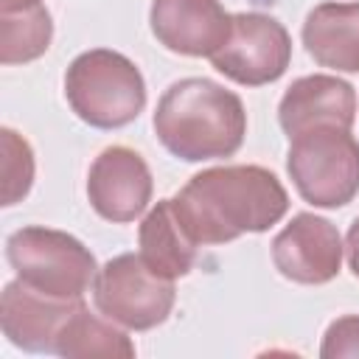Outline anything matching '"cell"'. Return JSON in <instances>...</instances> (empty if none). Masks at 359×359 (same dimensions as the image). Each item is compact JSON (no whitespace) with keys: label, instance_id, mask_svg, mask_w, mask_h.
<instances>
[{"label":"cell","instance_id":"1","mask_svg":"<svg viewBox=\"0 0 359 359\" xmlns=\"http://www.w3.org/2000/svg\"><path fill=\"white\" fill-rule=\"evenodd\" d=\"M196 244H227L264 233L289 210V194L264 165H216L194 174L171 199Z\"/></svg>","mask_w":359,"mask_h":359},{"label":"cell","instance_id":"2","mask_svg":"<svg viewBox=\"0 0 359 359\" xmlns=\"http://www.w3.org/2000/svg\"><path fill=\"white\" fill-rule=\"evenodd\" d=\"M160 143L185 163L233 157L247 135V112L233 90L210 79L174 81L154 109Z\"/></svg>","mask_w":359,"mask_h":359},{"label":"cell","instance_id":"3","mask_svg":"<svg viewBox=\"0 0 359 359\" xmlns=\"http://www.w3.org/2000/svg\"><path fill=\"white\" fill-rule=\"evenodd\" d=\"M70 109L95 129H121L146 107V81L132 59L109 48L79 53L65 73Z\"/></svg>","mask_w":359,"mask_h":359},{"label":"cell","instance_id":"4","mask_svg":"<svg viewBox=\"0 0 359 359\" xmlns=\"http://www.w3.org/2000/svg\"><path fill=\"white\" fill-rule=\"evenodd\" d=\"M6 258L25 286L62 300H81L98 275L95 255L76 236L39 224L14 230Z\"/></svg>","mask_w":359,"mask_h":359},{"label":"cell","instance_id":"5","mask_svg":"<svg viewBox=\"0 0 359 359\" xmlns=\"http://www.w3.org/2000/svg\"><path fill=\"white\" fill-rule=\"evenodd\" d=\"M286 171L309 205L342 208L359 194V143L351 129H309L292 137Z\"/></svg>","mask_w":359,"mask_h":359},{"label":"cell","instance_id":"6","mask_svg":"<svg viewBox=\"0 0 359 359\" xmlns=\"http://www.w3.org/2000/svg\"><path fill=\"white\" fill-rule=\"evenodd\" d=\"M93 300L107 320L129 331H149L168 320L174 309V280L151 272L140 255L123 252L98 269Z\"/></svg>","mask_w":359,"mask_h":359},{"label":"cell","instance_id":"7","mask_svg":"<svg viewBox=\"0 0 359 359\" xmlns=\"http://www.w3.org/2000/svg\"><path fill=\"white\" fill-rule=\"evenodd\" d=\"M213 67L236 84L261 87L278 81L292 62V36L269 14H233L227 42L210 56Z\"/></svg>","mask_w":359,"mask_h":359},{"label":"cell","instance_id":"8","mask_svg":"<svg viewBox=\"0 0 359 359\" xmlns=\"http://www.w3.org/2000/svg\"><path fill=\"white\" fill-rule=\"evenodd\" d=\"M342 238L339 230L314 213H297L272 241L275 269L306 286L328 283L342 269Z\"/></svg>","mask_w":359,"mask_h":359},{"label":"cell","instance_id":"9","mask_svg":"<svg viewBox=\"0 0 359 359\" xmlns=\"http://www.w3.org/2000/svg\"><path fill=\"white\" fill-rule=\"evenodd\" d=\"M151 171L146 160L126 146L104 149L87 174V199L93 210L115 224L137 219L151 202Z\"/></svg>","mask_w":359,"mask_h":359},{"label":"cell","instance_id":"10","mask_svg":"<svg viewBox=\"0 0 359 359\" xmlns=\"http://www.w3.org/2000/svg\"><path fill=\"white\" fill-rule=\"evenodd\" d=\"M151 34L182 56H213L230 36L233 14L219 0H151Z\"/></svg>","mask_w":359,"mask_h":359},{"label":"cell","instance_id":"11","mask_svg":"<svg viewBox=\"0 0 359 359\" xmlns=\"http://www.w3.org/2000/svg\"><path fill=\"white\" fill-rule=\"evenodd\" d=\"M84 306L81 300H62L25 286L20 278L6 283L0 297V325L11 345L31 353H53L56 337L73 311Z\"/></svg>","mask_w":359,"mask_h":359},{"label":"cell","instance_id":"12","mask_svg":"<svg viewBox=\"0 0 359 359\" xmlns=\"http://www.w3.org/2000/svg\"><path fill=\"white\" fill-rule=\"evenodd\" d=\"M278 121L289 140L317 126L351 129L356 121V93L348 81L328 73L303 76L283 93Z\"/></svg>","mask_w":359,"mask_h":359},{"label":"cell","instance_id":"13","mask_svg":"<svg viewBox=\"0 0 359 359\" xmlns=\"http://www.w3.org/2000/svg\"><path fill=\"white\" fill-rule=\"evenodd\" d=\"M303 45L320 67L359 73V3H320L303 22Z\"/></svg>","mask_w":359,"mask_h":359},{"label":"cell","instance_id":"14","mask_svg":"<svg viewBox=\"0 0 359 359\" xmlns=\"http://www.w3.org/2000/svg\"><path fill=\"white\" fill-rule=\"evenodd\" d=\"M137 241H140L137 255L160 278L174 280L194 269L199 244L182 227L171 199H160L146 213V219L140 222V230H137Z\"/></svg>","mask_w":359,"mask_h":359},{"label":"cell","instance_id":"15","mask_svg":"<svg viewBox=\"0 0 359 359\" xmlns=\"http://www.w3.org/2000/svg\"><path fill=\"white\" fill-rule=\"evenodd\" d=\"M53 353L70 356V359H87V356L132 359L135 356V342L126 337V331L115 328L112 320H101V317L90 314L87 306H81L62 325Z\"/></svg>","mask_w":359,"mask_h":359},{"label":"cell","instance_id":"16","mask_svg":"<svg viewBox=\"0 0 359 359\" xmlns=\"http://www.w3.org/2000/svg\"><path fill=\"white\" fill-rule=\"evenodd\" d=\"M53 39L50 11L39 3L25 11L0 14V62L25 65L39 59Z\"/></svg>","mask_w":359,"mask_h":359},{"label":"cell","instance_id":"17","mask_svg":"<svg viewBox=\"0 0 359 359\" xmlns=\"http://www.w3.org/2000/svg\"><path fill=\"white\" fill-rule=\"evenodd\" d=\"M0 151H3V205L11 208L31 191L34 151L31 143L8 126L0 132Z\"/></svg>","mask_w":359,"mask_h":359},{"label":"cell","instance_id":"18","mask_svg":"<svg viewBox=\"0 0 359 359\" xmlns=\"http://www.w3.org/2000/svg\"><path fill=\"white\" fill-rule=\"evenodd\" d=\"M320 356L323 359L359 356V314H345L325 328Z\"/></svg>","mask_w":359,"mask_h":359},{"label":"cell","instance_id":"19","mask_svg":"<svg viewBox=\"0 0 359 359\" xmlns=\"http://www.w3.org/2000/svg\"><path fill=\"white\" fill-rule=\"evenodd\" d=\"M345 252H348V266H351V272L359 278V216H356V219H353V224L348 227Z\"/></svg>","mask_w":359,"mask_h":359},{"label":"cell","instance_id":"20","mask_svg":"<svg viewBox=\"0 0 359 359\" xmlns=\"http://www.w3.org/2000/svg\"><path fill=\"white\" fill-rule=\"evenodd\" d=\"M42 0H0V14H14V11H25L31 6H39Z\"/></svg>","mask_w":359,"mask_h":359}]
</instances>
